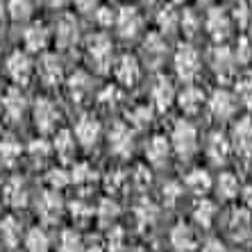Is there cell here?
Here are the masks:
<instances>
[{
	"mask_svg": "<svg viewBox=\"0 0 252 252\" xmlns=\"http://www.w3.org/2000/svg\"><path fill=\"white\" fill-rule=\"evenodd\" d=\"M170 150L180 159H191L198 153V129L189 121H177L170 132Z\"/></svg>",
	"mask_w": 252,
	"mask_h": 252,
	"instance_id": "cell-1",
	"label": "cell"
},
{
	"mask_svg": "<svg viewBox=\"0 0 252 252\" xmlns=\"http://www.w3.org/2000/svg\"><path fill=\"white\" fill-rule=\"evenodd\" d=\"M173 66H175V73L182 82H193L200 73V55L193 46L182 43V46L175 50V57H173Z\"/></svg>",
	"mask_w": 252,
	"mask_h": 252,
	"instance_id": "cell-2",
	"label": "cell"
},
{
	"mask_svg": "<svg viewBox=\"0 0 252 252\" xmlns=\"http://www.w3.org/2000/svg\"><path fill=\"white\" fill-rule=\"evenodd\" d=\"M5 70H7V75L12 77V82H16L18 87H23V84L30 82V77L34 73V64H32V59H30L28 53L14 50L5 62Z\"/></svg>",
	"mask_w": 252,
	"mask_h": 252,
	"instance_id": "cell-3",
	"label": "cell"
},
{
	"mask_svg": "<svg viewBox=\"0 0 252 252\" xmlns=\"http://www.w3.org/2000/svg\"><path fill=\"white\" fill-rule=\"evenodd\" d=\"M207 105H209V112L216 121H229V118L236 114L239 100H236V95L232 94V91H227V89H218V91L211 94Z\"/></svg>",
	"mask_w": 252,
	"mask_h": 252,
	"instance_id": "cell-4",
	"label": "cell"
},
{
	"mask_svg": "<svg viewBox=\"0 0 252 252\" xmlns=\"http://www.w3.org/2000/svg\"><path fill=\"white\" fill-rule=\"evenodd\" d=\"M87 55L98 70H107L112 64V41L105 34H94L87 41Z\"/></svg>",
	"mask_w": 252,
	"mask_h": 252,
	"instance_id": "cell-5",
	"label": "cell"
},
{
	"mask_svg": "<svg viewBox=\"0 0 252 252\" xmlns=\"http://www.w3.org/2000/svg\"><path fill=\"white\" fill-rule=\"evenodd\" d=\"M100 134H102V127L91 114H84L75 123V129H73V136L82 148H94L100 141Z\"/></svg>",
	"mask_w": 252,
	"mask_h": 252,
	"instance_id": "cell-6",
	"label": "cell"
},
{
	"mask_svg": "<svg viewBox=\"0 0 252 252\" xmlns=\"http://www.w3.org/2000/svg\"><path fill=\"white\" fill-rule=\"evenodd\" d=\"M205 28H207V32H209L211 39L220 43V41H225V39L229 36L232 18H229V14L225 12V9L214 7V9H209V14H207V18H205Z\"/></svg>",
	"mask_w": 252,
	"mask_h": 252,
	"instance_id": "cell-7",
	"label": "cell"
},
{
	"mask_svg": "<svg viewBox=\"0 0 252 252\" xmlns=\"http://www.w3.org/2000/svg\"><path fill=\"white\" fill-rule=\"evenodd\" d=\"M134 148V139H132V129L125 123H114L109 129V150L118 157H127Z\"/></svg>",
	"mask_w": 252,
	"mask_h": 252,
	"instance_id": "cell-8",
	"label": "cell"
},
{
	"mask_svg": "<svg viewBox=\"0 0 252 252\" xmlns=\"http://www.w3.org/2000/svg\"><path fill=\"white\" fill-rule=\"evenodd\" d=\"M209 66L214 68V73H216L220 80H227V77L234 75V70H236L234 53L225 46H216L209 55Z\"/></svg>",
	"mask_w": 252,
	"mask_h": 252,
	"instance_id": "cell-9",
	"label": "cell"
},
{
	"mask_svg": "<svg viewBox=\"0 0 252 252\" xmlns=\"http://www.w3.org/2000/svg\"><path fill=\"white\" fill-rule=\"evenodd\" d=\"M114 23H116L118 34L123 36V39H134L141 32V28H143V16L136 12L134 7H123V9L116 14V21H114Z\"/></svg>",
	"mask_w": 252,
	"mask_h": 252,
	"instance_id": "cell-10",
	"label": "cell"
},
{
	"mask_svg": "<svg viewBox=\"0 0 252 252\" xmlns=\"http://www.w3.org/2000/svg\"><path fill=\"white\" fill-rule=\"evenodd\" d=\"M59 121V109L53 100L48 98H39L34 102V125L41 132H50V129L57 127Z\"/></svg>",
	"mask_w": 252,
	"mask_h": 252,
	"instance_id": "cell-11",
	"label": "cell"
},
{
	"mask_svg": "<svg viewBox=\"0 0 252 252\" xmlns=\"http://www.w3.org/2000/svg\"><path fill=\"white\" fill-rule=\"evenodd\" d=\"M55 39H57V46L64 48V50L75 46L77 39H80V25H77L75 16H70V14L59 16L57 28H55Z\"/></svg>",
	"mask_w": 252,
	"mask_h": 252,
	"instance_id": "cell-12",
	"label": "cell"
},
{
	"mask_svg": "<svg viewBox=\"0 0 252 252\" xmlns=\"http://www.w3.org/2000/svg\"><path fill=\"white\" fill-rule=\"evenodd\" d=\"M39 77L46 87H57L62 80H64V66H62V59L53 53H46L39 59Z\"/></svg>",
	"mask_w": 252,
	"mask_h": 252,
	"instance_id": "cell-13",
	"label": "cell"
},
{
	"mask_svg": "<svg viewBox=\"0 0 252 252\" xmlns=\"http://www.w3.org/2000/svg\"><path fill=\"white\" fill-rule=\"evenodd\" d=\"M114 75H116L118 84L123 87H134L141 80V64L134 55H123V57L116 62V68H114Z\"/></svg>",
	"mask_w": 252,
	"mask_h": 252,
	"instance_id": "cell-14",
	"label": "cell"
},
{
	"mask_svg": "<svg viewBox=\"0 0 252 252\" xmlns=\"http://www.w3.org/2000/svg\"><path fill=\"white\" fill-rule=\"evenodd\" d=\"M0 107H2V114L9 121H18V118H23L25 109H28V100H25L21 89L12 87V89H7L5 95L0 98Z\"/></svg>",
	"mask_w": 252,
	"mask_h": 252,
	"instance_id": "cell-15",
	"label": "cell"
},
{
	"mask_svg": "<svg viewBox=\"0 0 252 252\" xmlns=\"http://www.w3.org/2000/svg\"><path fill=\"white\" fill-rule=\"evenodd\" d=\"M141 53H143V59H146L150 66H159L166 59V53H168L166 39L161 34H157V32H150V34L146 36V41H143Z\"/></svg>",
	"mask_w": 252,
	"mask_h": 252,
	"instance_id": "cell-16",
	"label": "cell"
},
{
	"mask_svg": "<svg viewBox=\"0 0 252 252\" xmlns=\"http://www.w3.org/2000/svg\"><path fill=\"white\" fill-rule=\"evenodd\" d=\"M150 95H153L155 109H159V112H166V109H168V107L175 102V98H177L175 87H173V82H170L166 75H159L157 77V82H155Z\"/></svg>",
	"mask_w": 252,
	"mask_h": 252,
	"instance_id": "cell-17",
	"label": "cell"
},
{
	"mask_svg": "<svg viewBox=\"0 0 252 252\" xmlns=\"http://www.w3.org/2000/svg\"><path fill=\"white\" fill-rule=\"evenodd\" d=\"M36 209L46 223H57L62 218V211H64V202H62L57 191H46L36 202Z\"/></svg>",
	"mask_w": 252,
	"mask_h": 252,
	"instance_id": "cell-18",
	"label": "cell"
},
{
	"mask_svg": "<svg viewBox=\"0 0 252 252\" xmlns=\"http://www.w3.org/2000/svg\"><path fill=\"white\" fill-rule=\"evenodd\" d=\"M229 153H232V143L225 139V134H220V132L209 134V139H207V157H209L211 164H218V166L225 164Z\"/></svg>",
	"mask_w": 252,
	"mask_h": 252,
	"instance_id": "cell-19",
	"label": "cell"
},
{
	"mask_svg": "<svg viewBox=\"0 0 252 252\" xmlns=\"http://www.w3.org/2000/svg\"><path fill=\"white\" fill-rule=\"evenodd\" d=\"M48 41H50V32L46 30L43 23H32L23 32V43L30 53H41V50H46Z\"/></svg>",
	"mask_w": 252,
	"mask_h": 252,
	"instance_id": "cell-20",
	"label": "cell"
},
{
	"mask_svg": "<svg viewBox=\"0 0 252 252\" xmlns=\"http://www.w3.org/2000/svg\"><path fill=\"white\" fill-rule=\"evenodd\" d=\"M170 246L175 248L177 252H193L195 246H198V236H195V232L189 225L180 223L170 232Z\"/></svg>",
	"mask_w": 252,
	"mask_h": 252,
	"instance_id": "cell-21",
	"label": "cell"
},
{
	"mask_svg": "<svg viewBox=\"0 0 252 252\" xmlns=\"http://www.w3.org/2000/svg\"><path fill=\"white\" fill-rule=\"evenodd\" d=\"M170 157V141L166 136H153L146 146V159L153 166H164L168 164Z\"/></svg>",
	"mask_w": 252,
	"mask_h": 252,
	"instance_id": "cell-22",
	"label": "cell"
},
{
	"mask_svg": "<svg viewBox=\"0 0 252 252\" xmlns=\"http://www.w3.org/2000/svg\"><path fill=\"white\" fill-rule=\"evenodd\" d=\"M177 105H180V109H182L184 114H198L200 109H202V105H205V94L200 91L198 87H184L180 94H177Z\"/></svg>",
	"mask_w": 252,
	"mask_h": 252,
	"instance_id": "cell-23",
	"label": "cell"
},
{
	"mask_svg": "<svg viewBox=\"0 0 252 252\" xmlns=\"http://www.w3.org/2000/svg\"><path fill=\"white\" fill-rule=\"evenodd\" d=\"M232 146L243 155H252V121L241 118L232 129Z\"/></svg>",
	"mask_w": 252,
	"mask_h": 252,
	"instance_id": "cell-24",
	"label": "cell"
},
{
	"mask_svg": "<svg viewBox=\"0 0 252 252\" xmlns=\"http://www.w3.org/2000/svg\"><path fill=\"white\" fill-rule=\"evenodd\" d=\"M2 198L9 207L18 209V207H25L28 202V189H25V182L21 177H12L9 182L2 187Z\"/></svg>",
	"mask_w": 252,
	"mask_h": 252,
	"instance_id": "cell-25",
	"label": "cell"
},
{
	"mask_svg": "<svg viewBox=\"0 0 252 252\" xmlns=\"http://www.w3.org/2000/svg\"><path fill=\"white\" fill-rule=\"evenodd\" d=\"M68 91H70V95H73V100H77V102L87 100L89 95L94 94L91 77H89L84 70H77V73H73V75L68 77Z\"/></svg>",
	"mask_w": 252,
	"mask_h": 252,
	"instance_id": "cell-26",
	"label": "cell"
},
{
	"mask_svg": "<svg viewBox=\"0 0 252 252\" xmlns=\"http://www.w3.org/2000/svg\"><path fill=\"white\" fill-rule=\"evenodd\" d=\"M75 146H77V141L70 129H59L53 141V150L57 153V157L62 161H70V159L75 157Z\"/></svg>",
	"mask_w": 252,
	"mask_h": 252,
	"instance_id": "cell-27",
	"label": "cell"
},
{
	"mask_svg": "<svg viewBox=\"0 0 252 252\" xmlns=\"http://www.w3.org/2000/svg\"><path fill=\"white\" fill-rule=\"evenodd\" d=\"M184 187L193 195H205V193H209V189L214 187V182H211L209 173L205 168H195L184 177Z\"/></svg>",
	"mask_w": 252,
	"mask_h": 252,
	"instance_id": "cell-28",
	"label": "cell"
},
{
	"mask_svg": "<svg viewBox=\"0 0 252 252\" xmlns=\"http://www.w3.org/2000/svg\"><path fill=\"white\" fill-rule=\"evenodd\" d=\"M252 227V216L248 209H234L229 218V232L234 239H246Z\"/></svg>",
	"mask_w": 252,
	"mask_h": 252,
	"instance_id": "cell-29",
	"label": "cell"
},
{
	"mask_svg": "<svg viewBox=\"0 0 252 252\" xmlns=\"http://www.w3.org/2000/svg\"><path fill=\"white\" fill-rule=\"evenodd\" d=\"M214 189L220 200H234L239 195V180L232 173H220L218 180L214 182Z\"/></svg>",
	"mask_w": 252,
	"mask_h": 252,
	"instance_id": "cell-30",
	"label": "cell"
},
{
	"mask_svg": "<svg viewBox=\"0 0 252 252\" xmlns=\"http://www.w3.org/2000/svg\"><path fill=\"white\" fill-rule=\"evenodd\" d=\"M21 234H23V232H21V223H18L14 216H7L5 220L0 223V239L5 241V243L12 248V250L18 246Z\"/></svg>",
	"mask_w": 252,
	"mask_h": 252,
	"instance_id": "cell-31",
	"label": "cell"
},
{
	"mask_svg": "<svg viewBox=\"0 0 252 252\" xmlns=\"http://www.w3.org/2000/svg\"><path fill=\"white\" fill-rule=\"evenodd\" d=\"M50 239L41 227H32L25 232V250L28 252H48Z\"/></svg>",
	"mask_w": 252,
	"mask_h": 252,
	"instance_id": "cell-32",
	"label": "cell"
},
{
	"mask_svg": "<svg viewBox=\"0 0 252 252\" xmlns=\"http://www.w3.org/2000/svg\"><path fill=\"white\" fill-rule=\"evenodd\" d=\"M193 218L200 227H211L214 218H216V205H214L211 200L202 198L198 205L193 207Z\"/></svg>",
	"mask_w": 252,
	"mask_h": 252,
	"instance_id": "cell-33",
	"label": "cell"
},
{
	"mask_svg": "<svg viewBox=\"0 0 252 252\" xmlns=\"http://www.w3.org/2000/svg\"><path fill=\"white\" fill-rule=\"evenodd\" d=\"M5 9L9 14V18L16 21V23H25L32 16V2L30 0H9L5 5Z\"/></svg>",
	"mask_w": 252,
	"mask_h": 252,
	"instance_id": "cell-34",
	"label": "cell"
},
{
	"mask_svg": "<svg viewBox=\"0 0 252 252\" xmlns=\"http://www.w3.org/2000/svg\"><path fill=\"white\" fill-rule=\"evenodd\" d=\"M59 252H84V241L75 229H64L59 236Z\"/></svg>",
	"mask_w": 252,
	"mask_h": 252,
	"instance_id": "cell-35",
	"label": "cell"
},
{
	"mask_svg": "<svg viewBox=\"0 0 252 252\" xmlns=\"http://www.w3.org/2000/svg\"><path fill=\"white\" fill-rule=\"evenodd\" d=\"M157 23H159V30H161L164 34H173V32L180 28V14H177L173 7H166V9L159 12Z\"/></svg>",
	"mask_w": 252,
	"mask_h": 252,
	"instance_id": "cell-36",
	"label": "cell"
},
{
	"mask_svg": "<svg viewBox=\"0 0 252 252\" xmlns=\"http://www.w3.org/2000/svg\"><path fill=\"white\" fill-rule=\"evenodd\" d=\"M21 143H16L14 139H5L0 143V161L5 166H14L16 164V159L21 157Z\"/></svg>",
	"mask_w": 252,
	"mask_h": 252,
	"instance_id": "cell-37",
	"label": "cell"
},
{
	"mask_svg": "<svg viewBox=\"0 0 252 252\" xmlns=\"http://www.w3.org/2000/svg\"><path fill=\"white\" fill-rule=\"evenodd\" d=\"M153 107L150 105H139V107H134V109H132V112L127 114L129 116V123L134 125V127H148V125L153 123Z\"/></svg>",
	"mask_w": 252,
	"mask_h": 252,
	"instance_id": "cell-38",
	"label": "cell"
},
{
	"mask_svg": "<svg viewBox=\"0 0 252 252\" xmlns=\"http://www.w3.org/2000/svg\"><path fill=\"white\" fill-rule=\"evenodd\" d=\"M236 100L246 102L252 109V73H243L236 80Z\"/></svg>",
	"mask_w": 252,
	"mask_h": 252,
	"instance_id": "cell-39",
	"label": "cell"
},
{
	"mask_svg": "<svg viewBox=\"0 0 252 252\" xmlns=\"http://www.w3.org/2000/svg\"><path fill=\"white\" fill-rule=\"evenodd\" d=\"M28 153L34 161H43V159H48L50 153H53V143H48L46 139H34L28 146Z\"/></svg>",
	"mask_w": 252,
	"mask_h": 252,
	"instance_id": "cell-40",
	"label": "cell"
},
{
	"mask_svg": "<svg viewBox=\"0 0 252 252\" xmlns=\"http://www.w3.org/2000/svg\"><path fill=\"white\" fill-rule=\"evenodd\" d=\"M180 28L184 30V34H187V36H193L195 32H198V28H200L198 14L191 12V9H187L184 14H180Z\"/></svg>",
	"mask_w": 252,
	"mask_h": 252,
	"instance_id": "cell-41",
	"label": "cell"
},
{
	"mask_svg": "<svg viewBox=\"0 0 252 252\" xmlns=\"http://www.w3.org/2000/svg\"><path fill=\"white\" fill-rule=\"evenodd\" d=\"M95 180V173L91 170L89 164H75L73 173H70V182L75 184H84V182H94Z\"/></svg>",
	"mask_w": 252,
	"mask_h": 252,
	"instance_id": "cell-42",
	"label": "cell"
},
{
	"mask_svg": "<svg viewBox=\"0 0 252 252\" xmlns=\"http://www.w3.org/2000/svg\"><path fill=\"white\" fill-rule=\"evenodd\" d=\"M234 59H236V64H248L252 59V43L248 41V36H241L239 39V46L234 50Z\"/></svg>",
	"mask_w": 252,
	"mask_h": 252,
	"instance_id": "cell-43",
	"label": "cell"
},
{
	"mask_svg": "<svg viewBox=\"0 0 252 252\" xmlns=\"http://www.w3.org/2000/svg\"><path fill=\"white\" fill-rule=\"evenodd\" d=\"M68 182H70V175L66 173L64 168H53L50 173H48V184L53 187V191H57V189H64Z\"/></svg>",
	"mask_w": 252,
	"mask_h": 252,
	"instance_id": "cell-44",
	"label": "cell"
},
{
	"mask_svg": "<svg viewBox=\"0 0 252 252\" xmlns=\"http://www.w3.org/2000/svg\"><path fill=\"white\" fill-rule=\"evenodd\" d=\"M100 220H105L107 223V218L112 216V218H116L118 216V205L116 202H112V200H105V202H102V205H100Z\"/></svg>",
	"mask_w": 252,
	"mask_h": 252,
	"instance_id": "cell-45",
	"label": "cell"
},
{
	"mask_svg": "<svg viewBox=\"0 0 252 252\" xmlns=\"http://www.w3.org/2000/svg\"><path fill=\"white\" fill-rule=\"evenodd\" d=\"M118 98H121V94H118V89H116V87H107L105 91L100 94V98H98V100H100V102H102L105 107H112Z\"/></svg>",
	"mask_w": 252,
	"mask_h": 252,
	"instance_id": "cell-46",
	"label": "cell"
},
{
	"mask_svg": "<svg viewBox=\"0 0 252 252\" xmlns=\"http://www.w3.org/2000/svg\"><path fill=\"white\" fill-rule=\"evenodd\" d=\"M95 18H98V25H102V28H109V25L116 21V16L112 14L109 7H100L98 12H95Z\"/></svg>",
	"mask_w": 252,
	"mask_h": 252,
	"instance_id": "cell-47",
	"label": "cell"
},
{
	"mask_svg": "<svg viewBox=\"0 0 252 252\" xmlns=\"http://www.w3.org/2000/svg\"><path fill=\"white\" fill-rule=\"evenodd\" d=\"M180 193H182V189H180V184H175V182H170L164 187V195H166V202H168V205H173V202L180 198Z\"/></svg>",
	"mask_w": 252,
	"mask_h": 252,
	"instance_id": "cell-48",
	"label": "cell"
},
{
	"mask_svg": "<svg viewBox=\"0 0 252 252\" xmlns=\"http://www.w3.org/2000/svg\"><path fill=\"white\" fill-rule=\"evenodd\" d=\"M248 2H239L236 5V9H234V18L241 23V28H246V25H250V21H248Z\"/></svg>",
	"mask_w": 252,
	"mask_h": 252,
	"instance_id": "cell-49",
	"label": "cell"
},
{
	"mask_svg": "<svg viewBox=\"0 0 252 252\" xmlns=\"http://www.w3.org/2000/svg\"><path fill=\"white\" fill-rule=\"evenodd\" d=\"M200 252H227V248H225L218 239H209L202 243V250Z\"/></svg>",
	"mask_w": 252,
	"mask_h": 252,
	"instance_id": "cell-50",
	"label": "cell"
},
{
	"mask_svg": "<svg viewBox=\"0 0 252 252\" xmlns=\"http://www.w3.org/2000/svg\"><path fill=\"white\" fill-rule=\"evenodd\" d=\"M73 2H75V7L84 14H91L98 9V0H73Z\"/></svg>",
	"mask_w": 252,
	"mask_h": 252,
	"instance_id": "cell-51",
	"label": "cell"
},
{
	"mask_svg": "<svg viewBox=\"0 0 252 252\" xmlns=\"http://www.w3.org/2000/svg\"><path fill=\"white\" fill-rule=\"evenodd\" d=\"M243 202H246L248 209H252V184H248V187L243 189Z\"/></svg>",
	"mask_w": 252,
	"mask_h": 252,
	"instance_id": "cell-52",
	"label": "cell"
},
{
	"mask_svg": "<svg viewBox=\"0 0 252 252\" xmlns=\"http://www.w3.org/2000/svg\"><path fill=\"white\" fill-rule=\"evenodd\" d=\"M46 2H48V7H53V9H64L70 0H46Z\"/></svg>",
	"mask_w": 252,
	"mask_h": 252,
	"instance_id": "cell-53",
	"label": "cell"
},
{
	"mask_svg": "<svg viewBox=\"0 0 252 252\" xmlns=\"http://www.w3.org/2000/svg\"><path fill=\"white\" fill-rule=\"evenodd\" d=\"M5 14H7V9H5V2H2V0H0V21H2V18H5Z\"/></svg>",
	"mask_w": 252,
	"mask_h": 252,
	"instance_id": "cell-54",
	"label": "cell"
},
{
	"mask_svg": "<svg viewBox=\"0 0 252 252\" xmlns=\"http://www.w3.org/2000/svg\"><path fill=\"white\" fill-rule=\"evenodd\" d=\"M248 28H250V30H248V41L252 43V21H250V25H248Z\"/></svg>",
	"mask_w": 252,
	"mask_h": 252,
	"instance_id": "cell-55",
	"label": "cell"
},
{
	"mask_svg": "<svg viewBox=\"0 0 252 252\" xmlns=\"http://www.w3.org/2000/svg\"><path fill=\"white\" fill-rule=\"evenodd\" d=\"M143 2H148V5H153V2H155V0H143Z\"/></svg>",
	"mask_w": 252,
	"mask_h": 252,
	"instance_id": "cell-56",
	"label": "cell"
},
{
	"mask_svg": "<svg viewBox=\"0 0 252 252\" xmlns=\"http://www.w3.org/2000/svg\"><path fill=\"white\" fill-rule=\"evenodd\" d=\"M173 2H184V0H173Z\"/></svg>",
	"mask_w": 252,
	"mask_h": 252,
	"instance_id": "cell-57",
	"label": "cell"
},
{
	"mask_svg": "<svg viewBox=\"0 0 252 252\" xmlns=\"http://www.w3.org/2000/svg\"><path fill=\"white\" fill-rule=\"evenodd\" d=\"M0 189H2V177H0Z\"/></svg>",
	"mask_w": 252,
	"mask_h": 252,
	"instance_id": "cell-58",
	"label": "cell"
},
{
	"mask_svg": "<svg viewBox=\"0 0 252 252\" xmlns=\"http://www.w3.org/2000/svg\"><path fill=\"white\" fill-rule=\"evenodd\" d=\"M134 252H148V250H134Z\"/></svg>",
	"mask_w": 252,
	"mask_h": 252,
	"instance_id": "cell-59",
	"label": "cell"
},
{
	"mask_svg": "<svg viewBox=\"0 0 252 252\" xmlns=\"http://www.w3.org/2000/svg\"><path fill=\"white\" fill-rule=\"evenodd\" d=\"M9 252H18V250H9Z\"/></svg>",
	"mask_w": 252,
	"mask_h": 252,
	"instance_id": "cell-60",
	"label": "cell"
},
{
	"mask_svg": "<svg viewBox=\"0 0 252 252\" xmlns=\"http://www.w3.org/2000/svg\"><path fill=\"white\" fill-rule=\"evenodd\" d=\"M250 7H252V0H250Z\"/></svg>",
	"mask_w": 252,
	"mask_h": 252,
	"instance_id": "cell-61",
	"label": "cell"
}]
</instances>
